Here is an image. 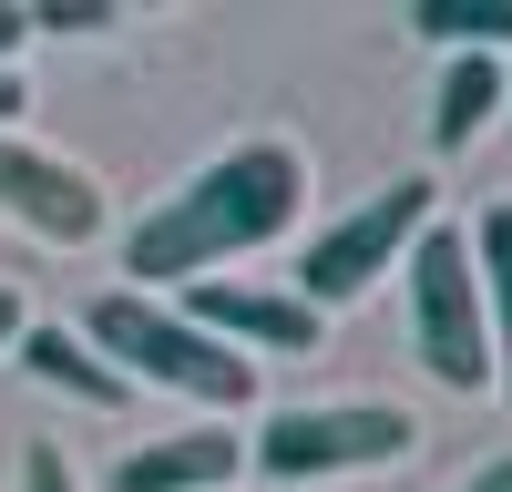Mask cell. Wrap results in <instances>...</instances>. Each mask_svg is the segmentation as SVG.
<instances>
[{"instance_id": "1", "label": "cell", "mask_w": 512, "mask_h": 492, "mask_svg": "<svg viewBox=\"0 0 512 492\" xmlns=\"http://www.w3.org/2000/svg\"><path fill=\"white\" fill-rule=\"evenodd\" d=\"M297 216H308V154L297 144H226L123 226V277H205V267L246 257V246H277Z\"/></svg>"}, {"instance_id": "2", "label": "cell", "mask_w": 512, "mask_h": 492, "mask_svg": "<svg viewBox=\"0 0 512 492\" xmlns=\"http://www.w3.org/2000/svg\"><path fill=\"white\" fill-rule=\"evenodd\" d=\"M82 339H93V359L113 369L123 390L154 380V390H185V400H205V410H246V400H256V359H236L226 339H205L185 308L144 298V287L93 298V308H82Z\"/></svg>"}, {"instance_id": "3", "label": "cell", "mask_w": 512, "mask_h": 492, "mask_svg": "<svg viewBox=\"0 0 512 492\" xmlns=\"http://www.w3.org/2000/svg\"><path fill=\"white\" fill-rule=\"evenodd\" d=\"M400 287H410V349L441 390H492V318H482V267H472V226L431 216L400 257Z\"/></svg>"}, {"instance_id": "4", "label": "cell", "mask_w": 512, "mask_h": 492, "mask_svg": "<svg viewBox=\"0 0 512 492\" xmlns=\"http://www.w3.org/2000/svg\"><path fill=\"white\" fill-rule=\"evenodd\" d=\"M410 451H420V421L400 400H287L246 441V462L267 482H328V472H390Z\"/></svg>"}, {"instance_id": "5", "label": "cell", "mask_w": 512, "mask_h": 492, "mask_svg": "<svg viewBox=\"0 0 512 492\" xmlns=\"http://www.w3.org/2000/svg\"><path fill=\"white\" fill-rule=\"evenodd\" d=\"M431 216H441V185H431V175H390L379 195H359L338 226L308 236V257H297V298H308L318 318L349 308V298H369V287L410 257V236L431 226Z\"/></svg>"}, {"instance_id": "6", "label": "cell", "mask_w": 512, "mask_h": 492, "mask_svg": "<svg viewBox=\"0 0 512 492\" xmlns=\"http://www.w3.org/2000/svg\"><path fill=\"white\" fill-rule=\"evenodd\" d=\"M0 216L52 236V246H93L103 236V185L82 175V164H62L52 144L31 134H0Z\"/></svg>"}, {"instance_id": "7", "label": "cell", "mask_w": 512, "mask_h": 492, "mask_svg": "<svg viewBox=\"0 0 512 492\" xmlns=\"http://www.w3.org/2000/svg\"><path fill=\"white\" fill-rule=\"evenodd\" d=\"M185 318L205 328V339H226L236 359L267 349V359H318L328 318L297 298V287H246V277H195L185 287Z\"/></svg>"}, {"instance_id": "8", "label": "cell", "mask_w": 512, "mask_h": 492, "mask_svg": "<svg viewBox=\"0 0 512 492\" xmlns=\"http://www.w3.org/2000/svg\"><path fill=\"white\" fill-rule=\"evenodd\" d=\"M246 462V441L226 421H185V431H154L113 462V492H226Z\"/></svg>"}, {"instance_id": "9", "label": "cell", "mask_w": 512, "mask_h": 492, "mask_svg": "<svg viewBox=\"0 0 512 492\" xmlns=\"http://www.w3.org/2000/svg\"><path fill=\"white\" fill-rule=\"evenodd\" d=\"M11 359L31 369L41 390H62V400H82V410H123L134 390L113 380V369L93 359V339L82 328H62V318H21V339H11Z\"/></svg>"}, {"instance_id": "10", "label": "cell", "mask_w": 512, "mask_h": 492, "mask_svg": "<svg viewBox=\"0 0 512 492\" xmlns=\"http://www.w3.org/2000/svg\"><path fill=\"white\" fill-rule=\"evenodd\" d=\"M502 93H512V72H502L492 52H451V62H441V103H431V144L461 154V144L502 113Z\"/></svg>"}, {"instance_id": "11", "label": "cell", "mask_w": 512, "mask_h": 492, "mask_svg": "<svg viewBox=\"0 0 512 492\" xmlns=\"http://www.w3.org/2000/svg\"><path fill=\"white\" fill-rule=\"evenodd\" d=\"M472 267H482V318H492V390L512 400V195L482 205V226H472Z\"/></svg>"}, {"instance_id": "12", "label": "cell", "mask_w": 512, "mask_h": 492, "mask_svg": "<svg viewBox=\"0 0 512 492\" xmlns=\"http://www.w3.org/2000/svg\"><path fill=\"white\" fill-rule=\"evenodd\" d=\"M410 31L441 52H512V0H410Z\"/></svg>"}, {"instance_id": "13", "label": "cell", "mask_w": 512, "mask_h": 492, "mask_svg": "<svg viewBox=\"0 0 512 492\" xmlns=\"http://www.w3.org/2000/svg\"><path fill=\"white\" fill-rule=\"evenodd\" d=\"M21 492H82L72 451H62V441H21Z\"/></svg>"}, {"instance_id": "14", "label": "cell", "mask_w": 512, "mask_h": 492, "mask_svg": "<svg viewBox=\"0 0 512 492\" xmlns=\"http://www.w3.org/2000/svg\"><path fill=\"white\" fill-rule=\"evenodd\" d=\"M123 11H113V0H41V11H31V31H113Z\"/></svg>"}, {"instance_id": "15", "label": "cell", "mask_w": 512, "mask_h": 492, "mask_svg": "<svg viewBox=\"0 0 512 492\" xmlns=\"http://www.w3.org/2000/svg\"><path fill=\"white\" fill-rule=\"evenodd\" d=\"M31 41V11H11V0H0V72H11V52Z\"/></svg>"}, {"instance_id": "16", "label": "cell", "mask_w": 512, "mask_h": 492, "mask_svg": "<svg viewBox=\"0 0 512 492\" xmlns=\"http://www.w3.org/2000/svg\"><path fill=\"white\" fill-rule=\"evenodd\" d=\"M451 492H512V451H502V462H482L472 482H451Z\"/></svg>"}, {"instance_id": "17", "label": "cell", "mask_w": 512, "mask_h": 492, "mask_svg": "<svg viewBox=\"0 0 512 492\" xmlns=\"http://www.w3.org/2000/svg\"><path fill=\"white\" fill-rule=\"evenodd\" d=\"M11 113H21V72H0V134H11Z\"/></svg>"}, {"instance_id": "18", "label": "cell", "mask_w": 512, "mask_h": 492, "mask_svg": "<svg viewBox=\"0 0 512 492\" xmlns=\"http://www.w3.org/2000/svg\"><path fill=\"white\" fill-rule=\"evenodd\" d=\"M21 339V298H11V287H0V349H11Z\"/></svg>"}, {"instance_id": "19", "label": "cell", "mask_w": 512, "mask_h": 492, "mask_svg": "<svg viewBox=\"0 0 512 492\" xmlns=\"http://www.w3.org/2000/svg\"><path fill=\"white\" fill-rule=\"evenodd\" d=\"M502 72H512V62H502Z\"/></svg>"}]
</instances>
